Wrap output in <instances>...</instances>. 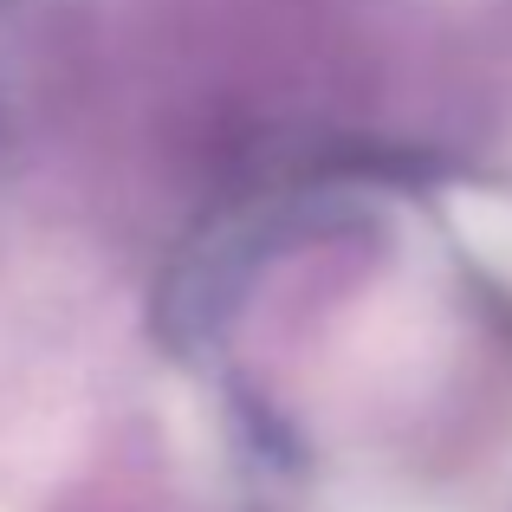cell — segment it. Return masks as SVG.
I'll list each match as a JSON object with an SVG mask.
<instances>
[{"label": "cell", "instance_id": "cell-1", "mask_svg": "<svg viewBox=\"0 0 512 512\" xmlns=\"http://www.w3.org/2000/svg\"><path fill=\"white\" fill-rule=\"evenodd\" d=\"M448 221L467 240V253L512 292V195H500V188H461V195H448Z\"/></svg>", "mask_w": 512, "mask_h": 512}]
</instances>
